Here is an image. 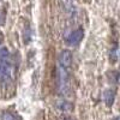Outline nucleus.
<instances>
[{"label": "nucleus", "instance_id": "obj_7", "mask_svg": "<svg viewBox=\"0 0 120 120\" xmlns=\"http://www.w3.org/2000/svg\"><path fill=\"white\" fill-rule=\"evenodd\" d=\"M4 22H5V13L0 10V25H3Z\"/></svg>", "mask_w": 120, "mask_h": 120}, {"label": "nucleus", "instance_id": "obj_5", "mask_svg": "<svg viewBox=\"0 0 120 120\" xmlns=\"http://www.w3.org/2000/svg\"><path fill=\"white\" fill-rule=\"evenodd\" d=\"M114 97H115V93L113 91L112 89H107L106 91L103 93V101H105V103L108 106V107H111L112 105H113V102H114Z\"/></svg>", "mask_w": 120, "mask_h": 120}, {"label": "nucleus", "instance_id": "obj_4", "mask_svg": "<svg viewBox=\"0 0 120 120\" xmlns=\"http://www.w3.org/2000/svg\"><path fill=\"white\" fill-rule=\"evenodd\" d=\"M72 64V53L65 49L59 55V65H63L65 67H70Z\"/></svg>", "mask_w": 120, "mask_h": 120}, {"label": "nucleus", "instance_id": "obj_6", "mask_svg": "<svg viewBox=\"0 0 120 120\" xmlns=\"http://www.w3.org/2000/svg\"><path fill=\"white\" fill-rule=\"evenodd\" d=\"M1 120H17V119H16V115H13L11 112H3Z\"/></svg>", "mask_w": 120, "mask_h": 120}, {"label": "nucleus", "instance_id": "obj_1", "mask_svg": "<svg viewBox=\"0 0 120 120\" xmlns=\"http://www.w3.org/2000/svg\"><path fill=\"white\" fill-rule=\"evenodd\" d=\"M12 61L8 48H0V82L6 83L12 77Z\"/></svg>", "mask_w": 120, "mask_h": 120}, {"label": "nucleus", "instance_id": "obj_9", "mask_svg": "<svg viewBox=\"0 0 120 120\" xmlns=\"http://www.w3.org/2000/svg\"><path fill=\"white\" fill-rule=\"evenodd\" d=\"M114 120H120V115H119V116H116V118H115Z\"/></svg>", "mask_w": 120, "mask_h": 120}, {"label": "nucleus", "instance_id": "obj_3", "mask_svg": "<svg viewBox=\"0 0 120 120\" xmlns=\"http://www.w3.org/2000/svg\"><path fill=\"white\" fill-rule=\"evenodd\" d=\"M83 37H84V30L82 28H78L66 37V42L70 46H77V45L81 43Z\"/></svg>", "mask_w": 120, "mask_h": 120}, {"label": "nucleus", "instance_id": "obj_2", "mask_svg": "<svg viewBox=\"0 0 120 120\" xmlns=\"http://www.w3.org/2000/svg\"><path fill=\"white\" fill-rule=\"evenodd\" d=\"M56 84L58 90L60 94H67L70 89V72L68 67H65L63 65H59L56 70Z\"/></svg>", "mask_w": 120, "mask_h": 120}, {"label": "nucleus", "instance_id": "obj_8", "mask_svg": "<svg viewBox=\"0 0 120 120\" xmlns=\"http://www.w3.org/2000/svg\"><path fill=\"white\" fill-rule=\"evenodd\" d=\"M64 120H73V119H71V118H65Z\"/></svg>", "mask_w": 120, "mask_h": 120}, {"label": "nucleus", "instance_id": "obj_11", "mask_svg": "<svg viewBox=\"0 0 120 120\" xmlns=\"http://www.w3.org/2000/svg\"><path fill=\"white\" fill-rule=\"evenodd\" d=\"M65 1H67V3H71V1H73V0H65Z\"/></svg>", "mask_w": 120, "mask_h": 120}, {"label": "nucleus", "instance_id": "obj_10", "mask_svg": "<svg viewBox=\"0 0 120 120\" xmlns=\"http://www.w3.org/2000/svg\"><path fill=\"white\" fill-rule=\"evenodd\" d=\"M1 41H3V37H1V35H0V43H1Z\"/></svg>", "mask_w": 120, "mask_h": 120}]
</instances>
